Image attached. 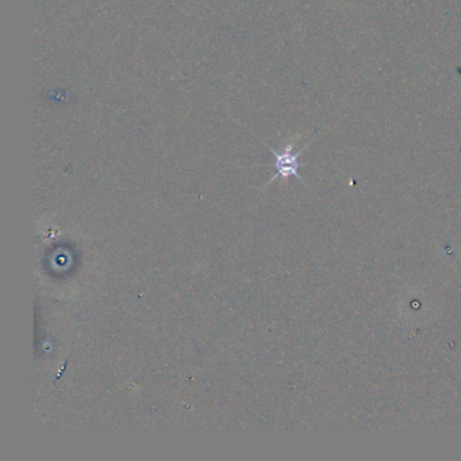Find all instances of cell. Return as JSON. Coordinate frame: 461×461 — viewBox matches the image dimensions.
<instances>
[{
	"label": "cell",
	"mask_w": 461,
	"mask_h": 461,
	"mask_svg": "<svg viewBox=\"0 0 461 461\" xmlns=\"http://www.w3.org/2000/svg\"><path fill=\"white\" fill-rule=\"evenodd\" d=\"M293 145L295 143L291 141L287 145L283 147V150L277 152L273 147L268 146L269 150L273 153L275 156V168H276V173L272 176V179L267 183L269 186L272 181H275L277 177H282L284 180H287L289 177L295 176L296 179H299L302 183H305V180L302 179V176L299 175V168H300V163H299V156L302 154V152L306 149V146L300 147L298 152H293ZM266 186V187H267Z\"/></svg>",
	"instance_id": "obj_1"
}]
</instances>
